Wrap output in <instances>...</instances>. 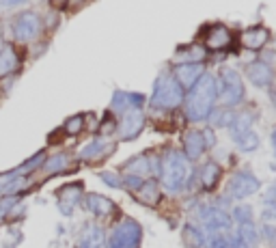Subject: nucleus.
Listing matches in <instances>:
<instances>
[{"mask_svg": "<svg viewBox=\"0 0 276 248\" xmlns=\"http://www.w3.org/2000/svg\"><path fill=\"white\" fill-rule=\"evenodd\" d=\"M229 132H231L233 143L246 153H251L259 147V136L255 132V117L251 113L233 115L231 123H229Z\"/></svg>", "mask_w": 276, "mask_h": 248, "instance_id": "nucleus-4", "label": "nucleus"}, {"mask_svg": "<svg viewBox=\"0 0 276 248\" xmlns=\"http://www.w3.org/2000/svg\"><path fill=\"white\" fill-rule=\"evenodd\" d=\"M17 69H20V54L11 43H5L0 48V78L13 76Z\"/></svg>", "mask_w": 276, "mask_h": 248, "instance_id": "nucleus-20", "label": "nucleus"}, {"mask_svg": "<svg viewBox=\"0 0 276 248\" xmlns=\"http://www.w3.org/2000/svg\"><path fill=\"white\" fill-rule=\"evenodd\" d=\"M141 235H143L141 225L132 218H125L113 229V233L108 235L106 248H138Z\"/></svg>", "mask_w": 276, "mask_h": 248, "instance_id": "nucleus-7", "label": "nucleus"}, {"mask_svg": "<svg viewBox=\"0 0 276 248\" xmlns=\"http://www.w3.org/2000/svg\"><path fill=\"white\" fill-rule=\"evenodd\" d=\"M272 147H274V155H276V127L272 130Z\"/></svg>", "mask_w": 276, "mask_h": 248, "instance_id": "nucleus-40", "label": "nucleus"}, {"mask_svg": "<svg viewBox=\"0 0 276 248\" xmlns=\"http://www.w3.org/2000/svg\"><path fill=\"white\" fill-rule=\"evenodd\" d=\"M43 33V22L35 11H22L11 20V37L17 43H33Z\"/></svg>", "mask_w": 276, "mask_h": 248, "instance_id": "nucleus-6", "label": "nucleus"}, {"mask_svg": "<svg viewBox=\"0 0 276 248\" xmlns=\"http://www.w3.org/2000/svg\"><path fill=\"white\" fill-rule=\"evenodd\" d=\"M211 248H231V244H229V237L216 235L214 240H211Z\"/></svg>", "mask_w": 276, "mask_h": 248, "instance_id": "nucleus-37", "label": "nucleus"}, {"mask_svg": "<svg viewBox=\"0 0 276 248\" xmlns=\"http://www.w3.org/2000/svg\"><path fill=\"white\" fill-rule=\"evenodd\" d=\"M99 179L110 188H121V177H119L117 173H113V171H102L99 173Z\"/></svg>", "mask_w": 276, "mask_h": 248, "instance_id": "nucleus-32", "label": "nucleus"}, {"mask_svg": "<svg viewBox=\"0 0 276 248\" xmlns=\"http://www.w3.org/2000/svg\"><path fill=\"white\" fill-rule=\"evenodd\" d=\"M229 244H231V248H251V246H248V244H246V242H244L237 233L231 237V240H229Z\"/></svg>", "mask_w": 276, "mask_h": 248, "instance_id": "nucleus-39", "label": "nucleus"}, {"mask_svg": "<svg viewBox=\"0 0 276 248\" xmlns=\"http://www.w3.org/2000/svg\"><path fill=\"white\" fill-rule=\"evenodd\" d=\"M203 134V141H205V149L207 147H214L216 145V134H214V130H205V132H201Z\"/></svg>", "mask_w": 276, "mask_h": 248, "instance_id": "nucleus-38", "label": "nucleus"}, {"mask_svg": "<svg viewBox=\"0 0 276 248\" xmlns=\"http://www.w3.org/2000/svg\"><path fill=\"white\" fill-rule=\"evenodd\" d=\"M188 179V160L177 149H167L160 160V181L169 192H179Z\"/></svg>", "mask_w": 276, "mask_h": 248, "instance_id": "nucleus-2", "label": "nucleus"}, {"mask_svg": "<svg viewBox=\"0 0 276 248\" xmlns=\"http://www.w3.org/2000/svg\"><path fill=\"white\" fill-rule=\"evenodd\" d=\"M272 104H274V108H276V89L272 91Z\"/></svg>", "mask_w": 276, "mask_h": 248, "instance_id": "nucleus-42", "label": "nucleus"}, {"mask_svg": "<svg viewBox=\"0 0 276 248\" xmlns=\"http://www.w3.org/2000/svg\"><path fill=\"white\" fill-rule=\"evenodd\" d=\"M259 179H257L251 171H240L231 177V183H229V192H231L233 199H248L253 197L255 192H259Z\"/></svg>", "mask_w": 276, "mask_h": 248, "instance_id": "nucleus-9", "label": "nucleus"}, {"mask_svg": "<svg viewBox=\"0 0 276 248\" xmlns=\"http://www.w3.org/2000/svg\"><path fill=\"white\" fill-rule=\"evenodd\" d=\"M145 183V179L143 177H138V175H125L123 179H121V186H125V188H130V190H141V186Z\"/></svg>", "mask_w": 276, "mask_h": 248, "instance_id": "nucleus-33", "label": "nucleus"}, {"mask_svg": "<svg viewBox=\"0 0 276 248\" xmlns=\"http://www.w3.org/2000/svg\"><path fill=\"white\" fill-rule=\"evenodd\" d=\"M147 102L143 93H132V91H115L113 95V102H110V108L115 113L123 115L127 110H141L143 104Z\"/></svg>", "mask_w": 276, "mask_h": 248, "instance_id": "nucleus-13", "label": "nucleus"}, {"mask_svg": "<svg viewBox=\"0 0 276 248\" xmlns=\"http://www.w3.org/2000/svg\"><path fill=\"white\" fill-rule=\"evenodd\" d=\"M136 195H138V199H141L143 203H147V205H155V203H158V199H160L158 183H153V181H145L143 186H141V190L136 192Z\"/></svg>", "mask_w": 276, "mask_h": 248, "instance_id": "nucleus-25", "label": "nucleus"}, {"mask_svg": "<svg viewBox=\"0 0 276 248\" xmlns=\"http://www.w3.org/2000/svg\"><path fill=\"white\" fill-rule=\"evenodd\" d=\"M270 39V31L263 26H253L242 33V45L248 50H261Z\"/></svg>", "mask_w": 276, "mask_h": 248, "instance_id": "nucleus-21", "label": "nucleus"}, {"mask_svg": "<svg viewBox=\"0 0 276 248\" xmlns=\"http://www.w3.org/2000/svg\"><path fill=\"white\" fill-rule=\"evenodd\" d=\"M220 175H223V171H220V167L216 162L203 164V169H201V186H203L205 190H214Z\"/></svg>", "mask_w": 276, "mask_h": 248, "instance_id": "nucleus-24", "label": "nucleus"}, {"mask_svg": "<svg viewBox=\"0 0 276 248\" xmlns=\"http://www.w3.org/2000/svg\"><path fill=\"white\" fill-rule=\"evenodd\" d=\"M218 99V89H216V78L211 73H203L199 78V82L190 89L188 97L183 99L186 102V117L190 121H205L214 110V104Z\"/></svg>", "mask_w": 276, "mask_h": 248, "instance_id": "nucleus-1", "label": "nucleus"}, {"mask_svg": "<svg viewBox=\"0 0 276 248\" xmlns=\"http://www.w3.org/2000/svg\"><path fill=\"white\" fill-rule=\"evenodd\" d=\"M199 218L205 225L207 231H211V233H220V231H229L231 229V216L220 207L203 205L199 209Z\"/></svg>", "mask_w": 276, "mask_h": 248, "instance_id": "nucleus-10", "label": "nucleus"}, {"mask_svg": "<svg viewBox=\"0 0 276 248\" xmlns=\"http://www.w3.org/2000/svg\"><path fill=\"white\" fill-rule=\"evenodd\" d=\"M216 89H218V97L223 99L225 106H237L244 99V82L242 76L231 67H223L220 76L216 80Z\"/></svg>", "mask_w": 276, "mask_h": 248, "instance_id": "nucleus-5", "label": "nucleus"}, {"mask_svg": "<svg viewBox=\"0 0 276 248\" xmlns=\"http://www.w3.org/2000/svg\"><path fill=\"white\" fill-rule=\"evenodd\" d=\"M85 197V186H82V181H71V183H65V186H61L57 190V199H59V209L63 216H71L76 205L82 201Z\"/></svg>", "mask_w": 276, "mask_h": 248, "instance_id": "nucleus-8", "label": "nucleus"}, {"mask_svg": "<svg viewBox=\"0 0 276 248\" xmlns=\"http://www.w3.org/2000/svg\"><path fill=\"white\" fill-rule=\"evenodd\" d=\"M22 201V197H0V225L9 223V216H11L13 207Z\"/></svg>", "mask_w": 276, "mask_h": 248, "instance_id": "nucleus-28", "label": "nucleus"}, {"mask_svg": "<svg viewBox=\"0 0 276 248\" xmlns=\"http://www.w3.org/2000/svg\"><path fill=\"white\" fill-rule=\"evenodd\" d=\"M82 205L87 207V212H91L97 218H108L115 214V203L104 195H97V192H89V195L82 197Z\"/></svg>", "mask_w": 276, "mask_h": 248, "instance_id": "nucleus-14", "label": "nucleus"}, {"mask_svg": "<svg viewBox=\"0 0 276 248\" xmlns=\"http://www.w3.org/2000/svg\"><path fill=\"white\" fill-rule=\"evenodd\" d=\"M231 220H235L237 225H251L253 223V209H251V205H237L233 209V218Z\"/></svg>", "mask_w": 276, "mask_h": 248, "instance_id": "nucleus-29", "label": "nucleus"}, {"mask_svg": "<svg viewBox=\"0 0 276 248\" xmlns=\"http://www.w3.org/2000/svg\"><path fill=\"white\" fill-rule=\"evenodd\" d=\"M69 164H71L69 153L57 151V153H52V155H45V160H43L39 171L43 173L45 177H54V175H61V173L69 171Z\"/></svg>", "mask_w": 276, "mask_h": 248, "instance_id": "nucleus-18", "label": "nucleus"}, {"mask_svg": "<svg viewBox=\"0 0 276 248\" xmlns=\"http://www.w3.org/2000/svg\"><path fill=\"white\" fill-rule=\"evenodd\" d=\"M67 0H52V5H65Z\"/></svg>", "mask_w": 276, "mask_h": 248, "instance_id": "nucleus-43", "label": "nucleus"}, {"mask_svg": "<svg viewBox=\"0 0 276 248\" xmlns=\"http://www.w3.org/2000/svg\"><path fill=\"white\" fill-rule=\"evenodd\" d=\"M237 235H240L248 246H255L257 244V229H255L253 223L251 225H240V231H237Z\"/></svg>", "mask_w": 276, "mask_h": 248, "instance_id": "nucleus-30", "label": "nucleus"}, {"mask_svg": "<svg viewBox=\"0 0 276 248\" xmlns=\"http://www.w3.org/2000/svg\"><path fill=\"white\" fill-rule=\"evenodd\" d=\"M117 130V123H115V119H110V117H106V121H102V125H99V134L102 136H108V134H113Z\"/></svg>", "mask_w": 276, "mask_h": 248, "instance_id": "nucleus-34", "label": "nucleus"}, {"mask_svg": "<svg viewBox=\"0 0 276 248\" xmlns=\"http://www.w3.org/2000/svg\"><path fill=\"white\" fill-rule=\"evenodd\" d=\"M211 123H214L216 127H229V123H231V119H233V115L231 113H225V110H218V113H214V110H211V115L207 117Z\"/></svg>", "mask_w": 276, "mask_h": 248, "instance_id": "nucleus-31", "label": "nucleus"}, {"mask_svg": "<svg viewBox=\"0 0 276 248\" xmlns=\"http://www.w3.org/2000/svg\"><path fill=\"white\" fill-rule=\"evenodd\" d=\"M205 45L209 50H225L227 45H231V33H229L227 26H214L207 33Z\"/></svg>", "mask_w": 276, "mask_h": 248, "instance_id": "nucleus-22", "label": "nucleus"}, {"mask_svg": "<svg viewBox=\"0 0 276 248\" xmlns=\"http://www.w3.org/2000/svg\"><path fill=\"white\" fill-rule=\"evenodd\" d=\"M29 3L31 0H0V7L3 9H15V7H24Z\"/></svg>", "mask_w": 276, "mask_h": 248, "instance_id": "nucleus-36", "label": "nucleus"}, {"mask_svg": "<svg viewBox=\"0 0 276 248\" xmlns=\"http://www.w3.org/2000/svg\"><path fill=\"white\" fill-rule=\"evenodd\" d=\"M104 242H106L104 229L95 223H89V225L82 227L76 248H104Z\"/></svg>", "mask_w": 276, "mask_h": 248, "instance_id": "nucleus-17", "label": "nucleus"}, {"mask_svg": "<svg viewBox=\"0 0 276 248\" xmlns=\"http://www.w3.org/2000/svg\"><path fill=\"white\" fill-rule=\"evenodd\" d=\"M270 197H276V183H274V186L270 188Z\"/></svg>", "mask_w": 276, "mask_h": 248, "instance_id": "nucleus-41", "label": "nucleus"}, {"mask_svg": "<svg viewBox=\"0 0 276 248\" xmlns=\"http://www.w3.org/2000/svg\"><path fill=\"white\" fill-rule=\"evenodd\" d=\"M113 147L115 145H110L106 139H93L78 151V160L80 162H97V160L106 158L108 153H113Z\"/></svg>", "mask_w": 276, "mask_h": 248, "instance_id": "nucleus-15", "label": "nucleus"}, {"mask_svg": "<svg viewBox=\"0 0 276 248\" xmlns=\"http://www.w3.org/2000/svg\"><path fill=\"white\" fill-rule=\"evenodd\" d=\"M145 127V113L143 110H127L121 117V123H119V136L121 141H134L138 134L143 132Z\"/></svg>", "mask_w": 276, "mask_h": 248, "instance_id": "nucleus-12", "label": "nucleus"}, {"mask_svg": "<svg viewBox=\"0 0 276 248\" xmlns=\"http://www.w3.org/2000/svg\"><path fill=\"white\" fill-rule=\"evenodd\" d=\"M205 153V141L199 130H188L183 134V155L186 160H199Z\"/></svg>", "mask_w": 276, "mask_h": 248, "instance_id": "nucleus-19", "label": "nucleus"}, {"mask_svg": "<svg viewBox=\"0 0 276 248\" xmlns=\"http://www.w3.org/2000/svg\"><path fill=\"white\" fill-rule=\"evenodd\" d=\"M183 89L179 87V82L175 80L169 73H160L158 80L153 85V97H151V106L158 110H173L183 104Z\"/></svg>", "mask_w": 276, "mask_h": 248, "instance_id": "nucleus-3", "label": "nucleus"}, {"mask_svg": "<svg viewBox=\"0 0 276 248\" xmlns=\"http://www.w3.org/2000/svg\"><path fill=\"white\" fill-rule=\"evenodd\" d=\"M203 73H205V67H203V63H199V61L177 63V65L173 67V78L179 82L181 89H192Z\"/></svg>", "mask_w": 276, "mask_h": 248, "instance_id": "nucleus-11", "label": "nucleus"}, {"mask_svg": "<svg viewBox=\"0 0 276 248\" xmlns=\"http://www.w3.org/2000/svg\"><path fill=\"white\" fill-rule=\"evenodd\" d=\"M63 132L67 136H78L85 132V115H71L65 123H63Z\"/></svg>", "mask_w": 276, "mask_h": 248, "instance_id": "nucleus-26", "label": "nucleus"}, {"mask_svg": "<svg viewBox=\"0 0 276 248\" xmlns=\"http://www.w3.org/2000/svg\"><path fill=\"white\" fill-rule=\"evenodd\" d=\"M45 155H48V153H45V149H39L37 153H33L29 160H24L17 169H13V173H15V175L31 177L35 171H39V169H41V164H43V160H45Z\"/></svg>", "mask_w": 276, "mask_h": 248, "instance_id": "nucleus-23", "label": "nucleus"}, {"mask_svg": "<svg viewBox=\"0 0 276 248\" xmlns=\"http://www.w3.org/2000/svg\"><path fill=\"white\" fill-rule=\"evenodd\" d=\"M263 218L265 220H276V201H265L263 205Z\"/></svg>", "mask_w": 276, "mask_h": 248, "instance_id": "nucleus-35", "label": "nucleus"}, {"mask_svg": "<svg viewBox=\"0 0 276 248\" xmlns=\"http://www.w3.org/2000/svg\"><path fill=\"white\" fill-rule=\"evenodd\" d=\"M246 76H248V80H251L255 87H259V89H268L274 82V71H272V67L265 61L251 63L248 69H246Z\"/></svg>", "mask_w": 276, "mask_h": 248, "instance_id": "nucleus-16", "label": "nucleus"}, {"mask_svg": "<svg viewBox=\"0 0 276 248\" xmlns=\"http://www.w3.org/2000/svg\"><path fill=\"white\" fill-rule=\"evenodd\" d=\"M274 246H276V237H274Z\"/></svg>", "mask_w": 276, "mask_h": 248, "instance_id": "nucleus-44", "label": "nucleus"}, {"mask_svg": "<svg viewBox=\"0 0 276 248\" xmlns=\"http://www.w3.org/2000/svg\"><path fill=\"white\" fill-rule=\"evenodd\" d=\"M183 240H186V244L192 246V248H201L205 244V235L201 233L195 225H186L183 227Z\"/></svg>", "mask_w": 276, "mask_h": 248, "instance_id": "nucleus-27", "label": "nucleus"}]
</instances>
